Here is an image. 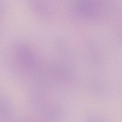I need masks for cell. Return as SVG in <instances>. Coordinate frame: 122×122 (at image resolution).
Returning <instances> with one entry per match:
<instances>
[]
</instances>
